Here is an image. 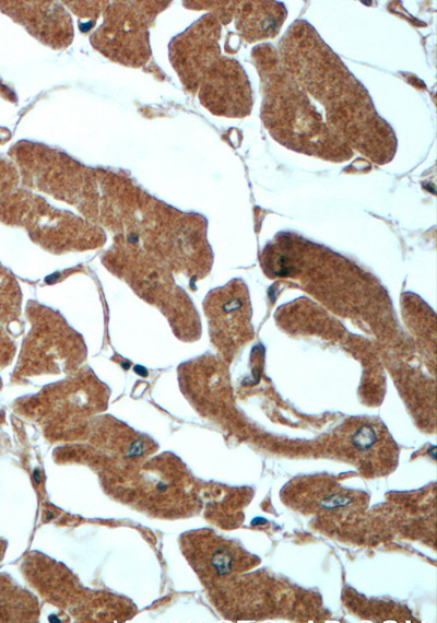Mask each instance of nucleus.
I'll use <instances>...</instances> for the list:
<instances>
[{
  "mask_svg": "<svg viewBox=\"0 0 437 623\" xmlns=\"http://www.w3.org/2000/svg\"><path fill=\"white\" fill-rule=\"evenodd\" d=\"M276 50L285 70L323 107L324 121L333 133L375 164L394 157L393 129L377 113L365 86L310 23L294 21Z\"/></svg>",
  "mask_w": 437,
  "mask_h": 623,
  "instance_id": "f257e3e1",
  "label": "nucleus"
},
{
  "mask_svg": "<svg viewBox=\"0 0 437 623\" xmlns=\"http://www.w3.org/2000/svg\"><path fill=\"white\" fill-rule=\"evenodd\" d=\"M251 61L260 79L261 120L276 142L329 162L353 157L354 151L331 131L308 94L285 70L274 46H256Z\"/></svg>",
  "mask_w": 437,
  "mask_h": 623,
  "instance_id": "f03ea898",
  "label": "nucleus"
},
{
  "mask_svg": "<svg viewBox=\"0 0 437 623\" xmlns=\"http://www.w3.org/2000/svg\"><path fill=\"white\" fill-rule=\"evenodd\" d=\"M220 35L221 26L213 13L188 28L180 39L184 58L179 74L212 114L244 118L250 115L253 104L250 82L237 60L221 55Z\"/></svg>",
  "mask_w": 437,
  "mask_h": 623,
  "instance_id": "7ed1b4c3",
  "label": "nucleus"
},
{
  "mask_svg": "<svg viewBox=\"0 0 437 623\" xmlns=\"http://www.w3.org/2000/svg\"><path fill=\"white\" fill-rule=\"evenodd\" d=\"M336 449L342 458L370 477L390 472L397 462V447L386 427L371 419L349 422L336 433Z\"/></svg>",
  "mask_w": 437,
  "mask_h": 623,
  "instance_id": "20e7f679",
  "label": "nucleus"
},
{
  "mask_svg": "<svg viewBox=\"0 0 437 623\" xmlns=\"http://www.w3.org/2000/svg\"><path fill=\"white\" fill-rule=\"evenodd\" d=\"M214 14L224 24L232 20L241 40L255 43L273 38L279 34L286 15V8L277 1H223L214 2Z\"/></svg>",
  "mask_w": 437,
  "mask_h": 623,
  "instance_id": "39448f33",
  "label": "nucleus"
},
{
  "mask_svg": "<svg viewBox=\"0 0 437 623\" xmlns=\"http://www.w3.org/2000/svg\"><path fill=\"white\" fill-rule=\"evenodd\" d=\"M212 330L216 337L226 334L227 328H245L250 315L248 296L243 287L233 286L229 291L220 293L210 304Z\"/></svg>",
  "mask_w": 437,
  "mask_h": 623,
  "instance_id": "423d86ee",
  "label": "nucleus"
},
{
  "mask_svg": "<svg viewBox=\"0 0 437 623\" xmlns=\"http://www.w3.org/2000/svg\"><path fill=\"white\" fill-rule=\"evenodd\" d=\"M321 489L315 492L314 496L310 497L306 504H302L298 506L300 509L304 506H307L304 512L309 513V510L315 506L312 512H320L321 514H336L338 510L344 509L347 506H354L356 502V495L351 493L350 491L342 489L340 485H332V484H323L320 485Z\"/></svg>",
  "mask_w": 437,
  "mask_h": 623,
  "instance_id": "0eeeda50",
  "label": "nucleus"
},
{
  "mask_svg": "<svg viewBox=\"0 0 437 623\" xmlns=\"http://www.w3.org/2000/svg\"><path fill=\"white\" fill-rule=\"evenodd\" d=\"M19 292L15 282L8 272L0 267V321L12 318L19 306Z\"/></svg>",
  "mask_w": 437,
  "mask_h": 623,
  "instance_id": "6e6552de",
  "label": "nucleus"
},
{
  "mask_svg": "<svg viewBox=\"0 0 437 623\" xmlns=\"http://www.w3.org/2000/svg\"><path fill=\"white\" fill-rule=\"evenodd\" d=\"M12 356V344L8 340V337L3 334L0 330V364L7 363Z\"/></svg>",
  "mask_w": 437,
  "mask_h": 623,
  "instance_id": "1a4fd4ad",
  "label": "nucleus"
}]
</instances>
